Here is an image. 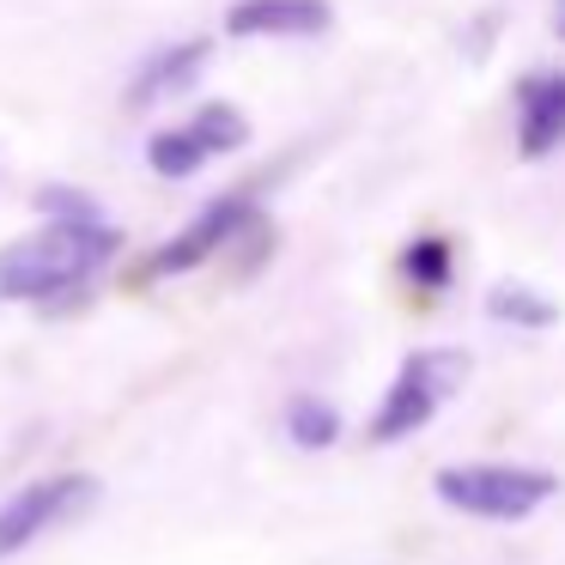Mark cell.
I'll return each mask as SVG.
<instances>
[{"instance_id":"1","label":"cell","mask_w":565,"mask_h":565,"mask_svg":"<svg viewBox=\"0 0 565 565\" xmlns=\"http://www.w3.org/2000/svg\"><path fill=\"white\" fill-rule=\"evenodd\" d=\"M122 249V232L110 220H43L38 232L13 237L0 249V298L19 305H55L98 280V268Z\"/></svg>"},{"instance_id":"2","label":"cell","mask_w":565,"mask_h":565,"mask_svg":"<svg viewBox=\"0 0 565 565\" xmlns=\"http://www.w3.org/2000/svg\"><path fill=\"white\" fill-rule=\"evenodd\" d=\"M468 371L475 365H468L462 347H419V353H407L402 365H395L383 402L371 407L365 438L371 444H407L414 431H426L431 419L444 414V402L468 383Z\"/></svg>"},{"instance_id":"3","label":"cell","mask_w":565,"mask_h":565,"mask_svg":"<svg viewBox=\"0 0 565 565\" xmlns=\"http://www.w3.org/2000/svg\"><path fill=\"white\" fill-rule=\"evenodd\" d=\"M431 492H438V504H450L456 516H475V523H523L541 504H553L559 475L523 462H450L431 475Z\"/></svg>"},{"instance_id":"4","label":"cell","mask_w":565,"mask_h":565,"mask_svg":"<svg viewBox=\"0 0 565 565\" xmlns=\"http://www.w3.org/2000/svg\"><path fill=\"white\" fill-rule=\"evenodd\" d=\"M244 147H249V116L237 110V104H201L195 116H183V122L159 128V135L147 140V164L164 183H183V177L207 171L213 159L244 152Z\"/></svg>"},{"instance_id":"5","label":"cell","mask_w":565,"mask_h":565,"mask_svg":"<svg viewBox=\"0 0 565 565\" xmlns=\"http://www.w3.org/2000/svg\"><path fill=\"white\" fill-rule=\"evenodd\" d=\"M86 504H98V480L67 468V475H43L31 487H19L13 499H0V559L25 553L38 535H50L55 523L79 516Z\"/></svg>"},{"instance_id":"6","label":"cell","mask_w":565,"mask_h":565,"mask_svg":"<svg viewBox=\"0 0 565 565\" xmlns=\"http://www.w3.org/2000/svg\"><path fill=\"white\" fill-rule=\"evenodd\" d=\"M249 225H256V201H249V195H213L207 207L183 225V232H171L159 249H152L147 280H177V274H195L201 262H213L237 232H249Z\"/></svg>"},{"instance_id":"7","label":"cell","mask_w":565,"mask_h":565,"mask_svg":"<svg viewBox=\"0 0 565 565\" xmlns=\"http://www.w3.org/2000/svg\"><path fill=\"white\" fill-rule=\"evenodd\" d=\"M565 147V67H541L516 86V159L541 164Z\"/></svg>"},{"instance_id":"8","label":"cell","mask_w":565,"mask_h":565,"mask_svg":"<svg viewBox=\"0 0 565 565\" xmlns=\"http://www.w3.org/2000/svg\"><path fill=\"white\" fill-rule=\"evenodd\" d=\"M334 25L329 0H232L225 7V38H268V43H305Z\"/></svg>"},{"instance_id":"9","label":"cell","mask_w":565,"mask_h":565,"mask_svg":"<svg viewBox=\"0 0 565 565\" xmlns=\"http://www.w3.org/2000/svg\"><path fill=\"white\" fill-rule=\"evenodd\" d=\"M207 55H213L207 38H177V43H164V50H152L147 62L128 74L122 104H128V110H152V104L183 98V92L207 74Z\"/></svg>"},{"instance_id":"10","label":"cell","mask_w":565,"mask_h":565,"mask_svg":"<svg viewBox=\"0 0 565 565\" xmlns=\"http://www.w3.org/2000/svg\"><path fill=\"white\" fill-rule=\"evenodd\" d=\"M487 317L499 322V329H523V334H547L559 329V298H547L541 286L529 280H492L487 286Z\"/></svg>"},{"instance_id":"11","label":"cell","mask_w":565,"mask_h":565,"mask_svg":"<svg viewBox=\"0 0 565 565\" xmlns=\"http://www.w3.org/2000/svg\"><path fill=\"white\" fill-rule=\"evenodd\" d=\"M286 438L310 456L334 450V444H341V407H334L329 395H292V402H286Z\"/></svg>"},{"instance_id":"12","label":"cell","mask_w":565,"mask_h":565,"mask_svg":"<svg viewBox=\"0 0 565 565\" xmlns=\"http://www.w3.org/2000/svg\"><path fill=\"white\" fill-rule=\"evenodd\" d=\"M402 280L414 286V292H444V286L456 280V249H450V237H438V232L414 237V244L402 249Z\"/></svg>"},{"instance_id":"13","label":"cell","mask_w":565,"mask_h":565,"mask_svg":"<svg viewBox=\"0 0 565 565\" xmlns=\"http://www.w3.org/2000/svg\"><path fill=\"white\" fill-rule=\"evenodd\" d=\"M38 213L43 220H98V201L86 195V189H67V183H43L38 189Z\"/></svg>"},{"instance_id":"14","label":"cell","mask_w":565,"mask_h":565,"mask_svg":"<svg viewBox=\"0 0 565 565\" xmlns=\"http://www.w3.org/2000/svg\"><path fill=\"white\" fill-rule=\"evenodd\" d=\"M553 25H559V38H565V0H559V19H553Z\"/></svg>"}]
</instances>
